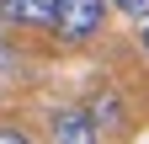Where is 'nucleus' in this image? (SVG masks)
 Here are the masks:
<instances>
[{
  "label": "nucleus",
  "mask_w": 149,
  "mask_h": 144,
  "mask_svg": "<svg viewBox=\"0 0 149 144\" xmlns=\"http://www.w3.org/2000/svg\"><path fill=\"white\" fill-rule=\"evenodd\" d=\"M107 0H59V16H53V38H59L64 48H85L101 38L107 27Z\"/></svg>",
  "instance_id": "f257e3e1"
},
{
  "label": "nucleus",
  "mask_w": 149,
  "mask_h": 144,
  "mask_svg": "<svg viewBox=\"0 0 149 144\" xmlns=\"http://www.w3.org/2000/svg\"><path fill=\"white\" fill-rule=\"evenodd\" d=\"M80 107L91 112V123L101 128V139H117V134H128V117H133V107H128V96L117 91V85H101V91H91Z\"/></svg>",
  "instance_id": "f03ea898"
},
{
  "label": "nucleus",
  "mask_w": 149,
  "mask_h": 144,
  "mask_svg": "<svg viewBox=\"0 0 149 144\" xmlns=\"http://www.w3.org/2000/svg\"><path fill=\"white\" fill-rule=\"evenodd\" d=\"M48 144H101V128L85 107H53L48 112Z\"/></svg>",
  "instance_id": "7ed1b4c3"
},
{
  "label": "nucleus",
  "mask_w": 149,
  "mask_h": 144,
  "mask_svg": "<svg viewBox=\"0 0 149 144\" xmlns=\"http://www.w3.org/2000/svg\"><path fill=\"white\" fill-rule=\"evenodd\" d=\"M59 0H0V22L16 32H53Z\"/></svg>",
  "instance_id": "20e7f679"
},
{
  "label": "nucleus",
  "mask_w": 149,
  "mask_h": 144,
  "mask_svg": "<svg viewBox=\"0 0 149 144\" xmlns=\"http://www.w3.org/2000/svg\"><path fill=\"white\" fill-rule=\"evenodd\" d=\"M107 6L117 11V16H133V22H144V16H149V0H107Z\"/></svg>",
  "instance_id": "39448f33"
},
{
  "label": "nucleus",
  "mask_w": 149,
  "mask_h": 144,
  "mask_svg": "<svg viewBox=\"0 0 149 144\" xmlns=\"http://www.w3.org/2000/svg\"><path fill=\"white\" fill-rule=\"evenodd\" d=\"M0 144H37V139L22 128V123H6V117H0Z\"/></svg>",
  "instance_id": "423d86ee"
},
{
  "label": "nucleus",
  "mask_w": 149,
  "mask_h": 144,
  "mask_svg": "<svg viewBox=\"0 0 149 144\" xmlns=\"http://www.w3.org/2000/svg\"><path fill=\"white\" fill-rule=\"evenodd\" d=\"M16 69H22V59H16V48H11L6 38H0V80H11Z\"/></svg>",
  "instance_id": "0eeeda50"
},
{
  "label": "nucleus",
  "mask_w": 149,
  "mask_h": 144,
  "mask_svg": "<svg viewBox=\"0 0 149 144\" xmlns=\"http://www.w3.org/2000/svg\"><path fill=\"white\" fill-rule=\"evenodd\" d=\"M139 53H144V59H149V16H144V22H139Z\"/></svg>",
  "instance_id": "6e6552de"
}]
</instances>
